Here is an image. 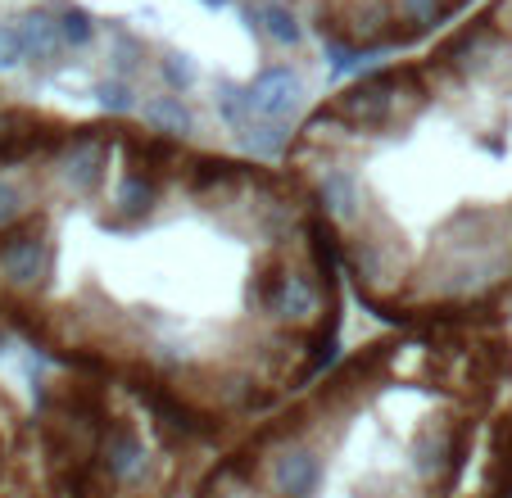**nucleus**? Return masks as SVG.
Here are the masks:
<instances>
[{"mask_svg": "<svg viewBox=\"0 0 512 498\" xmlns=\"http://www.w3.org/2000/svg\"><path fill=\"white\" fill-rule=\"evenodd\" d=\"M250 87V105L254 118H268V123H290L304 105V73L295 64H268L245 82Z\"/></svg>", "mask_w": 512, "mask_h": 498, "instance_id": "6e6552de", "label": "nucleus"}, {"mask_svg": "<svg viewBox=\"0 0 512 498\" xmlns=\"http://www.w3.org/2000/svg\"><path fill=\"white\" fill-rule=\"evenodd\" d=\"M19 64H28L19 28H14V23H0V73H14Z\"/></svg>", "mask_w": 512, "mask_h": 498, "instance_id": "6ab92c4d", "label": "nucleus"}, {"mask_svg": "<svg viewBox=\"0 0 512 498\" xmlns=\"http://www.w3.org/2000/svg\"><path fill=\"white\" fill-rule=\"evenodd\" d=\"M55 19H59V37H64L68 50H87L96 41V19L82 5H55Z\"/></svg>", "mask_w": 512, "mask_h": 498, "instance_id": "a211bd4d", "label": "nucleus"}, {"mask_svg": "<svg viewBox=\"0 0 512 498\" xmlns=\"http://www.w3.org/2000/svg\"><path fill=\"white\" fill-rule=\"evenodd\" d=\"M96 105L105 109L109 118H136V109H141V91H136V82H123V77H100L96 82Z\"/></svg>", "mask_w": 512, "mask_h": 498, "instance_id": "dca6fc26", "label": "nucleus"}, {"mask_svg": "<svg viewBox=\"0 0 512 498\" xmlns=\"http://www.w3.org/2000/svg\"><path fill=\"white\" fill-rule=\"evenodd\" d=\"M0 467H5V444H0Z\"/></svg>", "mask_w": 512, "mask_h": 498, "instance_id": "4be33fe9", "label": "nucleus"}, {"mask_svg": "<svg viewBox=\"0 0 512 498\" xmlns=\"http://www.w3.org/2000/svg\"><path fill=\"white\" fill-rule=\"evenodd\" d=\"M50 277H55V240L32 227H19L0 240V295L37 299Z\"/></svg>", "mask_w": 512, "mask_h": 498, "instance_id": "0eeeda50", "label": "nucleus"}, {"mask_svg": "<svg viewBox=\"0 0 512 498\" xmlns=\"http://www.w3.org/2000/svg\"><path fill=\"white\" fill-rule=\"evenodd\" d=\"M245 458L268 498H322L327 489V449L304 431L300 417L263 435Z\"/></svg>", "mask_w": 512, "mask_h": 498, "instance_id": "f257e3e1", "label": "nucleus"}, {"mask_svg": "<svg viewBox=\"0 0 512 498\" xmlns=\"http://www.w3.org/2000/svg\"><path fill=\"white\" fill-rule=\"evenodd\" d=\"M155 77H159V87H164V91H173V96H186V91L200 82V68H195L191 55L164 50V55L155 59Z\"/></svg>", "mask_w": 512, "mask_h": 498, "instance_id": "f3484780", "label": "nucleus"}, {"mask_svg": "<svg viewBox=\"0 0 512 498\" xmlns=\"http://www.w3.org/2000/svg\"><path fill=\"white\" fill-rule=\"evenodd\" d=\"M213 114L223 118V127L227 132H236L241 136L245 127L254 123V105H250V87H245V82H218V87H213Z\"/></svg>", "mask_w": 512, "mask_h": 498, "instance_id": "4468645a", "label": "nucleus"}, {"mask_svg": "<svg viewBox=\"0 0 512 498\" xmlns=\"http://www.w3.org/2000/svg\"><path fill=\"white\" fill-rule=\"evenodd\" d=\"M145 59H150V50H145V41L136 37V32H127V28L109 32V77L136 82V73L145 68ZM150 64H155V59H150Z\"/></svg>", "mask_w": 512, "mask_h": 498, "instance_id": "2eb2a0df", "label": "nucleus"}, {"mask_svg": "<svg viewBox=\"0 0 512 498\" xmlns=\"http://www.w3.org/2000/svg\"><path fill=\"white\" fill-rule=\"evenodd\" d=\"M494 498H512V462H508V480L499 485V494H494Z\"/></svg>", "mask_w": 512, "mask_h": 498, "instance_id": "aec40b11", "label": "nucleus"}, {"mask_svg": "<svg viewBox=\"0 0 512 498\" xmlns=\"http://www.w3.org/2000/svg\"><path fill=\"white\" fill-rule=\"evenodd\" d=\"M14 28H19V37H23V55H28V64L55 68L59 59L68 55L64 37H59L55 5H37V10H23L19 19H14Z\"/></svg>", "mask_w": 512, "mask_h": 498, "instance_id": "9d476101", "label": "nucleus"}, {"mask_svg": "<svg viewBox=\"0 0 512 498\" xmlns=\"http://www.w3.org/2000/svg\"><path fill=\"white\" fill-rule=\"evenodd\" d=\"M118 159V145L109 132H96V127H82V132H64L50 141L46 150V186L59 195L64 204H91L105 195L109 173Z\"/></svg>", "mask_w": 512, "mask_h": 498, "instance_id": "f03ea898", "label": "nucleus"}, {"mask_svg": "<svg viewBox=\"0 0 512 498\" xmlns=\"http://www.w3.org/2000/svg\"><path fill=\"white\" fill-rule=\"evenodd\" d=\"M105 222L114 231H136L145 222L164 218V204L173 200V168H150L145 159L123 163L105 186Z\"/></svg>", "mask_w": 512, "mask_h": 498, "instance_id": "20e7f679", "label": "nucleus"}, {"mask_svg": "<svg viewBox=\"0 0 512 498\" xmlns=\"http://www.w3.org/2000/svg\"><path fill=\"white\" fill-rule=\"evenodd\" d=\"M241 19L277 50L304 46V19L290 0H241Z\"/></svg>", "mask_w": 512, "mask_h": 498, "instance_id": "1a4fd4ad", "label": "nucleus"}, {"mask_svg": "<svg viewBox=\"0 0 512 498\" xmlns=\"http://www.w3.org/2000/svg\"><path fill=\"white\" fill-rule=\"evenodd\" d=\"M204 10H227V5H232V0H200Z\"/></svg>", "mask_w": 512, "mask_h": 498, "instance_id": "412c9836", "label": "nucleus"}, {"mask_svg": "<svg viewBox=\"0 0 512 498\" xmlns=\"http://www.w3.org/2000/svg\"><path fill=\"white\" fill-rule=\"evenodd\" d=\"M309 191H313L318 213L331 222L336 236L354 231L358 222L372 213V204H377L368 195V186H363V177H358V168H349L340 154H322V159L313 163L309 168Z\"/></svg>", "mask_w": 512, "mask_h": 498, "instance_id": "39448f33", "label": "nucleus"}, {"mask_svg": "<svg viewBox=\"0 0 512 498\" xmlns=\"http://www.w3.org/2000/svg\"><path fill=\"white\" fill-rule=\"evenodd\" d=\"M37 204H41L37 173H28V168H0V236L19 231L37 213Z\"/></svg>", "mask_w": 512, "mask_h": 498, "instance_id": "9b49d317", "label": "nucleus"}, {"mask_svg": "<svg viewBox=\"0 0 512 498\" xmlns=\"http://www.w3.org/2000/svg\"><path fill=\"white\" fill-rule=\"evenodd\" d=\"M467 435L472 431H467L463 417H435L431 412V417H422V422L399 440L395 471L408 485L440 498L467 462Z\"/></svg>", "mask_w": 512, "mask_h": 498, "instance_id": "7ed1b4c3", "label": "nucleus"}, {"mask_svg": "<svg viewBox=\"0 0 512 498\" xmlns=\"http://www.w3.org/2000/svg\"><path fill=\"white\" fill-rule=\"evenodd\" d=\"M241 150L250 154V159H259V163H277L281 154L295 145V132H290V123H268V118H254L250 127H245L241 136Z\"/></svg>", "mask_w": 512, "mask_h": 498, "instance_id": "ddd939ff", "label": "nucleus"}, {"mask_svg": "<svg viewBox=\"0 0 512 498\" xmlns=\"http://www.w3.org/2000/svg\"><path fill=\"white\" fill-rule=\"evenodd\" d=\"M145 127L155 136H191L195 132V109L186 105V96H173V91H155V96H141V109H136Z\"/></svg>", "mask_w": 512, "mask_h": 498, "instance_id": "f8f14e48", "label": "nucleus"}, {"mask_svg": "<svg viewBox=\"0 0 512 498\" xmlns=\"http://www.w3.org/2000/svg\"><path fill=\"white\" fill-rule=\"evenodd\" d=\"M91 471L105 489H145L155 480V453L136 426L105 422L96 449H91Z\"/></svg>", "mask_w": 512, "mask_h": 498, "instance_id": "423d86ee", "label": "nucleus"}]
</instances>
